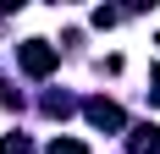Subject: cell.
Here are the masks:
<instances>
[{
	"label": "cell",
	"mask_w": 160,
	"mask_h": 154,
	"mask_svg": "<svg viewBox=\"0 0 160 154\" xmlns=\"http://www.w3.org/2000/svg\"><path fill=\"white\" fill-rule=\"evenodd\" d=\"M17 61H22V72H28V77H50V72H55V61H61V50L44 44V39H28V44H17Z\"/></svg>",
	"instance_id": "1"
},
{
	"label": "cell",
	"mask_w": 160,
	"mask_h": 154,
	"mask_svg": "<svg viewBox=\"0 0 160 154\" xmlns=\"http://www.w3.org/2000/svg\"><path fill=\"white\" fill-rule=\"evenodd\" d=\"M83 116H88L99 132H122V127H127V116H122V105H116V99H88V105H83Z\"/></svg>",
	"instance_id": "2"
},
{
	"label": "cell",
	"mask_w": 160,
	"mask_h": 154,
	"mask_svg": "<svg viewBox=\"0 0 160 154\" xmlns=\"http://www.w3.org/2000/svg\"><path fill=\"white\" fill-rule=\"evenodd\" d=\"M127 149L132 154H160V127H132V132H127Z\"/></svg>",
	"instance_id": "3"
},
{
	"label": "cell",
	"mask_w": 160,
	"mask_h": 154,
	"mask_svg": "<svg viewBox=\"0 0 160 154\" xmlns=\"http://www.w3.org/2000/svg\"><path fill=\"white\" fill-rule=\"evenodd\" d=\"M44 116H72V99L66 94H44Z\"/></svg>",
	"instance_id": "4"
},
{
	"label": "cell",
	"mask_w": 160,
	"mask_h": 154,
	"mask_svg": "<svg viewBox=\"0 0 160 154\" xmlns=\"http://www.w3.org/2000/svg\"><path fill=\"white\" fill-rule=\"evenodd\" d=\"M0 154H33V143L22 132H11V138H0Z\"/></svg>",
	"instance_id": "5"
},
{
	"label": "cell",
	"mask_w": 160,
	"mask_h": 154,
	"mask_svg": "<svg viewBox=\"0 0 160 154\" xmlns=\"http://www.w3.org/2000/svg\"><path fill=\"white\" fill-rule=\"evenodd\" d=\"M50 154H88V149H83L78 138H55V143H50Z\"/></svg>",
	"instance_id": "6"
},
{
	"label": "cell",
	"mask_w": 160,
	"mask_h": 154,
	"mask_svg": "<svg viewBox=\"0 0 160 154\" xmlns=\"http://www.w3.org/2000/svg\"><path fill=\"white\" fill-rule=\"evenodd\" d=\"M149 99H155V105H160V66H155V72H149Z\"/></svg>",
	"instance_id": "7"
}]
</instances>
